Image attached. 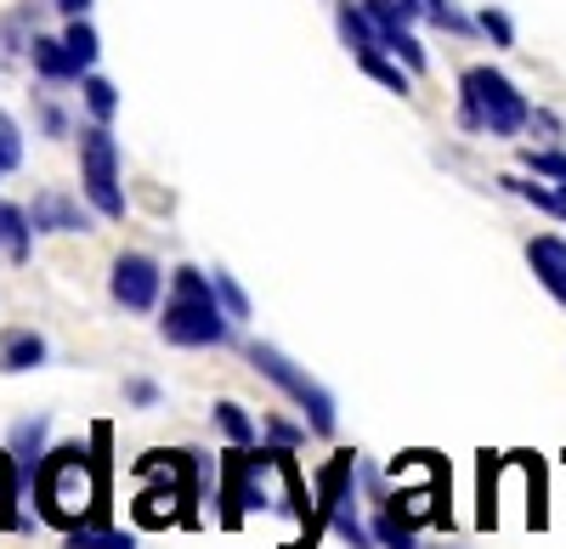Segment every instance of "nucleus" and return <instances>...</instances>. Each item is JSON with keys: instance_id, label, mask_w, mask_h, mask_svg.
Segmentation results:
<instances>
[{"instance_id": "f257e3e1", "label": "nucleus", "mask_w": 566, "mask_h": 549, "mask_svg": "<svg viewBox=\"0 0 566 549\" xmlns=\"http://www.w3.org/2000/svg\"><path fill=\"white\" fill-rule=\"evenodd\" d=\"M108 442L114 431L97 425L91 442H63L40 460L34 471V498H40V521L57 532L80 527H114L108 516Z\"/></svg>"}, {"instance_id": "f03ea898", "label": "nucleus", "mask_w": 566, "mask_h": 549, "mask_svg": "<svg viewBox=\"0 0 566 549\" xmlns=\"http://www.w3.org/2000/svg\"><path fill=\"white\" fill-rule=\"evenodd\" d=\"M317 493H306V476L295 465V447H232L221 465V527H239L250 510H277L290 521H312Z\"/></svg>"}, {"instance_id": "7ed1b4c3", "label": "nucleus", "mask_w": 566, "mask_h": 549, "mask_svg": "<svg viewBox=\"0 0 566 549\" xmlns=\"http://www.w3.org/2000/svg\"><path fill=\"white\" fill-rule=\"evenodd\" d=\"M142 493H136V527H193L199 521V460L193 447L176 453H142L136 460Z\"/></svg>"}, {"instance_id": "20e7f679", "label": "nucleus", "mask_w": 566, "mask_h": 549, "mask_svg": "<svg viewBox=\"0 0 566 549\" xmlns=\"http://www.w3.org/2000/svg\"><path fill=\"white\" fill-rule=\"evenodd\" d=\"M159 340L165 346H187V351H205V346H227L232 340V317L216 300L210 272H199V266H176L170 272V306L159 317Z\"/></svg>"}, {"instance_id": "39448f33", "label": "nucleus", "mask_w": 566, "mask_h": 549, "mask_svg": "<svg viewBox=\"0 0 566 549\" xmlns=\"http://www.w3.org/2000/svg\"><path fill=\"white\" fill-rule=\"evenodd\" d=\"M533 119V103L515 91L510 74L476 63L459 74V125L464 130H482V136H522Z\"/></svg>"}, {"instance_id": "423d86ee", "label": "nucleus", "mask_w": 566, "mask_h": 549, "mask_svg": "<svg viewBox=\"0 0 566 549\" xmlns=\"http://www.w3.org/2000/svg\"><path fill=\"white\" fill-rule=\"evenodd\" d=\"M244 357H250V369L255 374H266L283 397H290L301 414H306V425H312V436H335V425H340V408H335V397H328V386H317L301 362H290L272 340H250L244 346Z\"/></svg>"}, {"instance_id": "0eeeda50", "label": "nucleus", "mask_w": 566, "mask_h": 549, "mask_svg": "<svg viewBox=\"0 0 566 549\" xmlns=\"http://www.w3.org/2000/svg\"><path fill=\"white\" fill-rule=\"evenodd\" d=\"M391 482H397V493L386 498V505L402 516V521H413V527H424V521H442L448 527V465L437 460V453H402V460L391 465Z\"/></svg>"}, {"instance_id": "6e6552de", "label": "nucleus", "mask_w": 566, "mask_h": 549, "mask_svg": "<svg viewBox=\"0 0 566 549\" xmlns=\"http://www.w3.org/2000/svg\"><path fill=\"white\" fill-rule=\"evenodd\" d=\"M80 181L85 199L103 221H125V188H119V142L108 125H85L80 130Z\"/></svg>"}, {"instance_id": "1a4fd4ad", "label": "nucleus", "mask_w": 566, "mask_h": 549, "mask_svg": "<svg viewBox=\"0 0 566 549\" xmlns=\"http://www.w3.org/2000/svg\"><path fill=\"white\" fill-rule=\"evenodd\" d=\"M159 289H165V266L142 250H125L108 272V295L125 306V312H154L159 306Z\"/></svg>"}, {"instance_id": "9d476101", "label": "nucleus", "mask_w": 566, "mask_h": 549, "mask_svg": "<svg viewBox=\"0 0 566 549\" xmlns=\"http://www.w3.org/2000/svg\"><path fill=\"white\" fill-rule=\"evenodd\" d=\"M357 471H363V465H357V453H352V447H340L335 460L317 471V505H312V521L301 527V543H290V549H312V543H317V532L335 521L340 498L352 493V476H357Z\"/></svg>"}, {"instance_id": "9b49d317", "label": "nucleus", "mask_w": 566, "mask_h": 549, "mask_svg": "<svg viewBox=\"0 0 566 549\" xmlns=\"http://www.w3.org/2000/svg\"><path fill=\"white\" fill-rule=\"evenodd\" d=\"M29 221H34V233H85V226H91L85 210L69 193H34Z\"/></svg>"}, {"instance_id": "f8f14e48", "label": "nucleus", "mask_w": 566, "mask_h": 549, "mask_svg": "<svg viewBox=\"0 0 566 549\" xmlns=\"http://www.w3.org/2000/svg\"><path fill=\"white\" fill-rule=\"evenodd\" d=\"M29 63H34V74H40V80H52V85L85 80V68L74 63V52L63 45V34H57V40H52V34H34V40H29Z\"/></svg>"}, {"instance_id": "ddd939ff", "label": "nucleus", "mask_w": 566, "mask_h": 549, "mask_svg": "<svg viewBox=\"0 0 566 549\" xmlns=\"http://www.w3.org/2000/svg\"><path fill=\"white\" fill-rule=\"evenodd\" d=\"M527 261H533V272H538V284L566 306V239H549V233L533 239V244H527Z\"/></svg>"}, {"instance_id": "4468645a", "label": "nucleus", "mask_w": 566, "mask_h": 549, "mask_svg": "<svg viewBox=\"0 0 566 549\" xmlns=\"http://www.w3.org/2000/svg\"><path fill=\"white\" fill-rule=\"evenodd\" d=\"M499 188L515 193V199H527L533 210H544V215H555V221H566V188H555V181H538L533 170H527V176H499Z\"/></svg>"}, {"instance_id": "2eb2a0df", "label": "nucleus", "mask_w": 566, "mask_h": 549, "mask_svg": "<svg viewBox=\"0 0 566 549\" xmlns=\"http://www.w3.org/2000/svg\"><path fill=\"white\" fill-rule=\"evenodd\" d=\"M7 447H12V460H18L23 482H34L40 460L52 453V447H45V414H34V420H18V425H12V436H7Z\"/></svg>"}, {"instance_id": "dca6fc26", "label": "nucleus", "mask_w": 566, "mask_h": 549, "mask_svg": "<svg viewBox=\"0 0 566 549\" xmlns=\"http://www.w3.org/2000/svg\"><path fill=\"white\" fill-rule=\"evenodd\" d=\"M45 362V335L34 329H12L7 340H0V374H29Z\"/></svg>"}, {"instance_id": "f3484780", "label": "nucleus", "mask_w": 566, "mask_h": 549, "mask_svg": "<svg viewBox=\"0 0 566 549\" xmlns=\"http://www.w3.org/2000/svg\"><path fill=\"white\" fill-rule=\"evenodd\" d=\"M18 487H23V471L12 460V447H0V532H34V521L18 516Z\"/></svg>"}, {"instance_id": "a211bd4d", "label": "nucleus", "mask_w": 566, "mask_h": 549, "mask_svg": "<svg viewBox=\"0 0 566 549\" xmlns=\"http://www.w3.org/2000/svg\"><path fill=\"white\" fill-rule=\"evenodd\" d=\"M335 29H340V40L352 45V52L380 45V29H374V18L363 12V0H335Z\"/></svg>"}, {"instance_id": "6ab92c4d", "label": "nucleus", "mask_w": 566, "mask_h": 549, "mask_svg": "<svg viewBox=\"0 0 566 549\" xmlns=\"http://www.w3.org/2000/svg\"><path fill=\"white\" fill-rule=\"evenodd\" d=\"M357 68L368 74V80H380L386 91H397V97H408V63H397L391 52H386V45H368V52H357Z\"/></svg>"}, {"instance_id": "aec40b11", "label": "nucleus", "mask_w": 566, "mask_h": 549, "mask_svg": "<svg viewBox=\"0 0 566 549\" xmlns=\"http://www.w3.org/2000/svg\"><path fill=\"white\" fill-rule=\"evenodd\" d=\"M29 239H34V221H29V210H18V204H7L0 199V250H7V261H29Z\"/></svg>"}, {"instance_id": "412c9836", "label": "nucleus", "mask_w": 566, "mask_h": 549, "mask_svg": "<svg viewBox=\"0 0 566 549\" xmlns=\"http://www.w3.org/2000/svg\"><path fill=\"white\" fill-rule=\"evenodd\" d=\"M80 97H85V114L97 119V125H108V119L119 114V91H114V80H103L97 68L80 80Z\"/></svg>"}, {"instance_id": "4be33fe9", "label": "nucleus", "mask_w": 566, "mask_h": 549, "mask_svg": "<svg viewBox=\"0 0 566 549\" xmlns=\"http://www.w3.org/2000/svg\"><path fill=\"white\" fill-rule=\"evenodd\" d=\"M63 549H136V532H125V527H80V532H63Z\"/></svg>"}, {"instance_id": "5701e85b", "label": "nucleus", "mask_w": 566, "mask_h": 549, "mask_svg": "<svg viewBox=\"0 0 566 549\" xmlns=\"http://www.w3.org/2000/svg\"><path fill=\"white\" fill-rule=\"evenodd\" d=\"M63 45L74 52V63H80L85 74L97 68V57H103V40H97V29H91L85 18H69V29H63Z\"/></svg>"}, {"instance_id": "b1692460", "label": "nucleus", "mask_w": 566, "mask_h": 549, "mask_svg": "<svg viewBox=\"0 0 566 549\" xmlns=\"http://www.w3.org/2000/svg\"><path fill=\"white\" fill-rule=\"evenodd\" d=\"M216 431H221L232 447H255V420L244 414L239 402H216Z\"/></svg>"}, {"instance_id": "393cba45", "label": "nucleus", "mask_w": 566, "mask_h": 549, "mask_svg": "<svg viewBox=\"0 0 566 549\" xmlns=\"http://www.w3.org/2000/svg\"><path fill=\"white\" fill-rule=\"evenodd\" d=\"M413 532H419L413 521H402L391 505H380V516H374V538H380V549H419Z\"/></svg>"}, {"instance_id": "a878e982", "label": "nucleus", "mask_w": 566, "mask_h": 549, "mask_svg": "<svg viewBox=\"0 0 566 549\" xmlns=\"http://www.w3.org/2000/svg\"><path fill=\"white\" fill-rule=\"evenodd\" d=\"M210 284H216V300H221V312L232 317V324H244V317H250V295L239 289V278H232L227 266H216V272H210Z\"/></svg>"}, {"instance_id": "bb28decb", "label": "nucleus", "mask_w": 566, "mask_h": 549, "mask_svg": "<svg viewBox=\"0 0 566 549\" xmlns=\"http://www.w3.org/2000/svg\"><path fill=\"white\" fill-rule=\"evenodd\" d=\"M380 45H386L397 63H408V74H424V68H431V57H424V45L413 40V29H391Z\"/></svg>"}, {"instance_id": "cd10ccee", "label": "nucleus", "mask_w": 566, "mask_h": 549, "mask_svg": "<svg viewBox=\"0 0 566 549\" xmlns=\"http://www.w3.org/2000/svg\"><path fill=\"white\" fill-rule=\"evenodd\" d=\"M522 165L544 181H555V188H566V154L560 148H522Z\"/></svg>"}, {"instance_id": "c85d7f7f", "label": "nucleus", "mask_w": 566, "mask_h": 549, "mask_svg": "<svg viewBox=\"0 0 566 549\" xmlns=\"http://www.w3.org/2000/svg\"><path fill=\"white\" fill-rule=\"evenodd\" d=\"M18 165H23V130L7 108H0V176H12Z\"/></svg>"}, {"instance_id": "c756f323", "label": "nucleus", "mask_w": 566, "mask_h": 549, "mask_svg": "<svg viewBox=\"0 0 566 549\" xmlns=\"http://www.w3.org/2000/svg\"><path fill=\"white\" fill-rule=\"evenodd\" d=\"M419 12L431 18L437 29H448V34H470V29H476V23H470V18L453 7V0H419Z\"/></svg>"}, {"instance_id": "7c9ffc66", "label": "nucleus", "mask_w": 566, "mask_h": 549, "mask_svg": "<svg viewBox=\"0 0 566 549\" xmlns=\"http://www.w3.org/2000/svg\"><path fill=\"white\" fill-rule=\"evenodd\" d=\"M476 29H482V34L499 45V52H510V45H515V23H510V12H499V7H482Z\"/></svg>"}, {"instance_id": "2f4dec72", "label": "nucleus", "mask_w": 566, "mask_h": 549, "mask_svg": "<svg viewBox=\"0 0 566 549\" xmlns=\"http://www.w3.org/2000/svg\"><path fill=\"white\" fill-rule=\"evenodd\" d=\"M266 436H272V447H306L312 425H290V420H266Z\"/></svg>"}, {"instance_id": "473e14b6", "label": "nucleus", "mask_w": 566, "mask_h": 549, "mask_svg": "<svg viewBox=\"0 0 566 549\" xmlns=\"http://www.w3.org/2000/svg\"><path fill=\"white\" fill-rule=\"evenodd\" d=\"M125 402H136V408H159V386H154V380H125Z\"/></svg>"}, {"instance_id": "72a5a7b5", "label": "nucleus", "mask_w": 566, "mask_h": 549, "mask_svg": "<svg viewBox=\"0 0 566 549\" xmlns=\"http://www.w3.org/2000/svg\"><path fill=\"white\" fill-rule=\"evenodd\" d=\"M40 125L52 130V136H69V119H63V108H57V103H45V97H40Z\"/></svg>"}, {"instance_id": "f704fd0d", "label": "nucleus", "mask_w": 566, "mask_h": 549, "mask_svg": "<svg viewBox=\"0 0 566 549\" xmlns=\"http://www.w3.org/2000/svg\"><path fill=\"white\" fill-rule=\"evenodd\" d=\"M57 7H63L69 18H85V12H91V0H57Z\"/></svg>"}]
</instances>
